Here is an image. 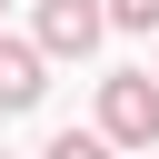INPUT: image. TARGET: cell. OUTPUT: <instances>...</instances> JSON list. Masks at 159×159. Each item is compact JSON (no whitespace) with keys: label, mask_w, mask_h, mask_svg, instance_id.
<instances>
[{"label":"cell","mask_w":159,"mask_h":159,"mask_svg":"<svg viewBox=\"0 0 159 159\" xmlns=\"http://www.w3.org/2000/svg\"><path fill=\"white\" fill-rule=\"evenodd\" d=\"M40 159H119V149H109V139H99V129H60V139H50V149H40Z\"/></svg>","instance_id":"4"},{"label":"cell","mask_w":159,"mask_h":159,"mask_svg":"<svg viewBox=\"0 0 159 159\" xmlns=\"http://www.w3.org/2000/svg\"><path fill=\"white\" fill-rule=\"evenodd\" d=\"M99 30H109L99 0H40V30H30V40H40V60H89Z\"/></svg>","instance_id":"2"},{"label":"cell","mask_w":159,"mask_h":159,"mask_svg":"<svg viewBox=\"0 0 159 159\" xmlns=\"http://www.w3.org/2000/svg\"><path fill=\"white\" fill-rule=\"evenodd\" d=\"M99 139L109 149H159V80L149 70H109L99 80Z\"/></svg>","instance_id":"1"},{"label":"cell","mask_w":159,"mask_h":159,"mask_svg":"<svg viewBox=\"0 0 159 159\" xmlns=\"http://www.w3.org/2000/svg\"><path fill=\"white\" fill-rule=\"evenodd\" d=\"M109 10V30H159V0H99Z\"/></svg>","instance_id":"5"},{"label":"cell","mask_w":159,"mask_h":159,"mask_svg":"<svg viewBox=\"0 0 159 159\" xmlns=\"http://www.w3.org/2000/svg\"><path fill=\"white\" fill-rule=\"evenodd\" d=\"M40 70H50V60H40V40H10V30H0V109H30V99L50 89Z\"/></svg>","instance_id":"3"},{"label":"cell","mask_w":159,"mask_h":159,"mask_svg":"<svg viewBox=\"0 0 159 159\" xmlns=\"http://www.w3.org/2000/svg\"><path fill=\"white\" fill-rule=\"evenodd\" d=\"M149 80H159V70H149Z\"/></svg>","instance_id":"6"}]
</instances>
